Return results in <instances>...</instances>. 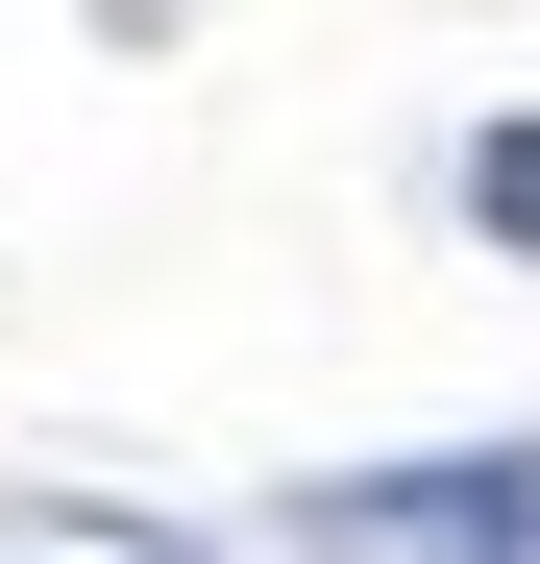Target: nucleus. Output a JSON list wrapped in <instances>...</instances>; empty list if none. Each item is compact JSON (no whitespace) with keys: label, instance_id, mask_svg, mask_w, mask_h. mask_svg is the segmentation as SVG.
Here are the masks:
<instances>
[{"label":"nucleus","instance_id":"2","mask_svg":"<svg viewBox=\"0 0 540 564\" xmlns=\"http://www.w3.org/2000/svg\"><path fill=\"white\" fill-rule=\"evenodd\" d=\"M467 221H492V246L540 270V123H492V148H467Z\"/></svg>","mask_w":540,"mask_h":564},{"label":"nucleus","instance_id":"1","mask_svg":"<svg viewBox=\"0 0 540 564\" xmlns=\"http://www.w3.org/2000/svg\"><path fill=\"white\" fill-rule=\"evenodd\" d=\"M320 564H540V442H442V466H320L295 491Z\"/></svg>","mask_w":540,"mask_h":564},{"label":"nucleus","instance_id":"3","mask_svg":"<svg viewBox=\"0 0 540 564\" xmlns=\"http://www.w3.org/2000/svg\"><path fill=\"white\" fill-rule=\"evenodd\" d=\"M99 564H222V540H148V516H99Z\"/></svg>","mask_w":540,"mask_h":564}]
</instances>
